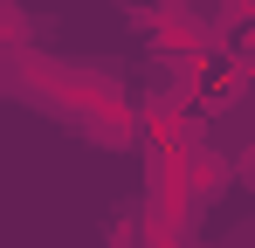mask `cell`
I'll return each mask as SVG.
<instances>
[{"instance_id":"obj_1","label":"cell","mask_w":255,"mask_h":248,"mask_svg":"<svg viewBox=\"0 0 255 248\" xmlns=\"http://www.w3.org/2000/svg\"><path fill=\"white\" fill-rule=\"evenodd\" d=\"M235 179V159H221V152H193V193H221Z\"/></svg>"},{"instance_id":"obj_2","label":"cell","mask_w":255,"mask_h":248,"mask_svg":"<svg viewBox=\"0 0 255 248\" xmlns=\"http://www.w3.org/2000/svg\"><path fill=\"white\" fill-rule=\"evenodd\" d=\"M235 179H242V186H249V193H255V145H249V152H242V159H235Z\"/></svg>"}]
</instances>
